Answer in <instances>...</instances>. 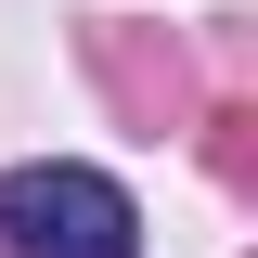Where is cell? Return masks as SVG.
I'll return each mask as SVG.
<instances>
[{
    "mask_svg": "<svg viewBox=\"0 0 258 258\" xmlns=\"http://www.w3.org/2000/svg\"><path fill=\"white\" fill-rule=\"evenodd\" d=\"M0 245L13 258H142V207L103 168L39 155V168H0Z\"/></svg>",
    "mask_w": 258,
    "mask_h": 258,
    "instance_id": "obj_1",
    "label": "cell"
}]
</instances>
